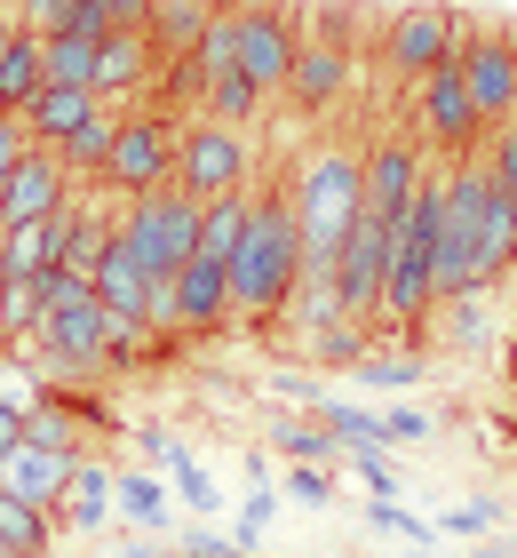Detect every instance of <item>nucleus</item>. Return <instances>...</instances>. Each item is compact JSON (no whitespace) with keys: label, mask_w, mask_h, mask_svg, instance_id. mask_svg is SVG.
Wrapping results in <instances>:
<instances>
[{"label":"nucleus","mask_w":517,"mask_h":558,"mask_svg":"<svg viewBox=\"0 0 517 558\" xmlns=\"http://www.w3.org/2000/svg\"><path fill=\"white\" fill-rule=\"evenodd\" d=\"M223 279H231V319H255V327L279 319V303H287L295 279H303V232H295L287 192H255L247 240H239V256L223 264Z\"/></svg>","instance_id":"obj_1"},{"label":"nucleus","mask_w":517,"mask_h":558,"mask_svg":"<svg viewBox=\"0 0 517 558\" xmlns=\"http://www.w3.org/2000/svg\"><path fill=\"white\" fill-rule=\"evenodd\" d=\"M287 208H295V232H303V271H334V256H343V240L358 223V151L319 144L295 168Z\"/></svg>","instance_id":"obj_2"},{"label":"nucleus","mask_w":517,"mask_h":558,"mask_svg":"<svg viewBox=\"0 0 517 558\" xmlns=\"http://www.w3.org/2000/svg\"><path fill=\"white\" fill-rule=\"evenodd\" d=\"M120 240H127V256L144 264V279H175L192 264V247H199V199L192 192H144V199H127V216H120Z\"/></svg>","instance_id":"obj_3"},{"label":"nucleus","mask_w":517,"mask_h":558,"mask_svg":"<svg viewBox=\"0 0 517 558\" xmlns=\"http://www.w3.org/2000/svg\"><path fill=\"white\" fill-rule=\"evenodd\" d=\"M247 168H255V136L247 129H223V120H192V129H175V192L192 199H231L247 192Z\"/></svg>","instance_id":"obj_4"},{"label":"nucleus","mask_w":517,"mask_h":558,"mask_svg":"<svg viewBox=\"0 0 517 558\" xmlns=\"http://www.w3.org/2000/svg\"><path fill=\"white\" fill-rule=\"evenodd\" d=\"M168 175H175V120L168 112H127L120 136H112V160H103V192L144 199V192H160Z\"/></svg>","instance_id":"obj_5"},{"label":"nucleus","mask_w":517,"mask_h":558,"mask_svg":"<svg viewBox=\"0 0 517 558\" xmlns=\"http://www.w3.org/2000/svg\"><path fill=\"white\" fill-rule=\"evenodd\" d=\"M461 88H470L478 129H502L517 120V33H494V24H461Z\"/></svg>","instance_id":"obj_6"},{"label":"nucleus","mask_w":517,"mask_h":558,"mask_svg":"<svg viewBox=\"0 0 517 558\" xmlns=\"http://www.w3.org/2000/svg\"><path fill=\"white\" fill-rule=\"evenodd\" d=\"M327 279H334V303H343V319H367V327H374V312H382V279H391V223L358 208V223H350V240H343V256H334ZM374 336H382V327H374Z\"/></svg>","instance_id":"obj_7"},{"label":"nucleus","mask_w":517,"mask_h":558,"mask_svg":"<svg viewBox=\"0 0 517 558\" xmlns=\"http://www.w3.org/2000/svg\"><path fill=\"white\" fill-rule=\"evenodd\" d=\"M461 48V16L454 9H398L391 33H382V64H391V81L414 88L422 72H438Z\"/></svg>","instance_id":"obj_8"},{"label":"nucleus","mask_w":517,"mask_h":558,"mask_svg":"<svg viewBox=\"0 0 517 558\" xmlns=\"http://www.w3.org/2000/svg\"><path fill=\"white\" fill-rule=\"evenodd\" d=\"M430 175V151L422 136H382L374 151H358V208L382 216V223H398V208L414 199V184Z\"/></svg>","instance_id":"obj_9"},{"label":"nucleus","mask_w":517,"mask_h":558,"mask_svg":"<svg viewBox=\"0 0 517 558\" xmlns=\"http://www.w3.org/2000/svg\"><path fill=\"white\" fill-rule=\"evenodd\" d=\"M414 112H422V136L438 144V151H470L478 144V112H470V88H461V48L438 72H422V81H414Z\"/></svg>","instance_id":"obj_10"},{"label":"nucleus","mask_w":517,"mask_h":558,"mask_svg":"<svg viewBox=\"0 0 517 558\" xmlns=\"http://www.w3.org/2000/svg\"><path fill=\"white\" fill-rule=\"evenodd\" d=\"M72 199V175L48 144H24V160L9 168V184H0V232H16V223H48Z\"/></svg>","instance_id":"obj_11"},{"label":"nucleus","mask_w":517,"mask_h":558,"mask_svg":"<svg viewBox=\"0 0 517 558\" xmlns=\"http://www.w3.org/2000/svg\"><path fill=\"white\" fill-rule=\"evenodd\" d=\"M295 48H303V33L287 24V9H247V0H239V72H247L263 96L287 88Z\"/></svg>","instance_id":"obj_12"},{"label":"nucleus","mask_w":517,"mask_h":558,"mask_svg":"<svg viewBox=\"0 0 517 558\" xmlns=\"http://www.w3.org/2000/svg\"><path fill=\"white\" fill-rule=\"evenodd\" d=\"M350 72H358L350 48H334V40H303V48H295V64H287V88H279V96H287V105H303V112H327L334 96L350 88Z\"/></svg>","instance_id":"obj_13"},{"label":"nucleus","mask_w":517,"mask_h":558,"mask_svg":"<svg viewBox=\"0 0 517 558\" xmlns=\"http://www.w3.org/2000/svg\"><path fill=\"white\" fill-rule=\"evenodd\" d=\"M81 454H48L33 439H16L9 454H0V495H16V502H40V511H57V495H64V478Z\"/></svg>","instance_id":"obj_14"},{"label":"nucleus","mask_w":517,"mask_h":558,"mask_svg":"<svg viewBox=\"0 0 517 558\" xmlns=\"http://www.w3.org/2000/svg\"><path fill=\"white\" fill-rule=\"evenodd\" d=\"M57 526H72V535H103L112 526V463H96V454H81L57 495Z\"/></svg>","instance_id":"obj_15"},{"label":"nucleus","mask_w":517,"mask_h":558,"mask_svg":"<svg viewBox=\"0 0 517 558\" xmlns=\"http://www.w3.org/2000/svg\"><path fill=\"white\" fill-rule=\"evenodd\" d=\"M144 64H151L144 33H112V40H96V64H88V96H96L103 112H120V96H136V88H144Z\"/></svg>","instance_id":"obj_16"},{"label":"nucleus","mask_w":517,"mask_h":558,"mask_svg":"<svg viewBox=\"0 0 517 558\" xmlns=\"http://www.w3.org/2000/svg\"><path fill=\"white\" fill-rule=\"evenodd\" d=\"M175 319H184V336H216V327L231 319V279L223 264H184L175 271Z\"/></svg>","instance_id":"obj_17"},{"label":"nucleus","mask_w":517,"mask_h":558,"mask_svg":"<svg viewBox=\"0 0 517 558\" xmlns=\"http://www.w3.org/2000/svg\"><path fill=\"white\" fill-rule=\"evenodd\" d=\"M207 16H216V0H151V9H144V48H151V64L192 57V40L207 33Z\"/></svg>","instance_id":"obj_18"},{"label":"nucleus","mask_w":517,"mask_h":558,"mask_svg":"<svg viewBox=\"0 0 517 558\" xmlns=\"http://www.w3.org/2000/svg\"><path fill=\"white\" fill-rule=\"evenodd\" d=\"M96 112H103V105H96L88 88H40V96H33V105H24L16 120H24V136H33V144H48V151H57L64 136H81Z\"/></svg>","instance_id":"obj_19"},{"label":"nucleus","mask_w":517,"mask_h":558,"mask_svg":"<svg viewBox=\"0 0 517 558\" xmlns=\"http://www.w3.org/2000/svg\"><path fill=\"white\" fill-rule=\"evenodd\" d=\"M247 208H255L247 192L199 199V247H192V256H199V264H231V256H239V240H247Z\"/></svg>","instance_id":"obj_20"},{"label":"nucleus","mask_w":517,"mask_h":558,"mask_svg":"<svg viewBox=\"0 0 517 558\" xmlns=\"http://www.w3.org/2000/svg\"><path fill=\"white\" fill-rule=\"evenodd\" d=\"M112 519H127L136 535H160V526H168V478H151V471H112Z\"/></svg>","instance_id":"obj_21"},{"label":"nucleus","mask_w":517,"mask_h":558,"mask_svg":"<svg viewBox=\"0 0 517 558\" xmlns=\"http://www.w3.org/2000/svg\"><path fill=\"white\" fill-rule=\"evenodd\" d=\"M430 319H446V343H454V351H494V288L446 295Z\"/></svg>","instance_id":"obj_22"},{"label":"nucleus","mask_w":517,"mask_h":558,"mask_svg":"<svg viewBox=\"0 0 517 558\" xmlns=\"http://www.w3.org/2000/svg\"><path fill=\"white\" fill-rule=\"evenodd\" d=\"M40 88H48V57H40V40H33V33H16V40H9V57H0V112L16 120Z\"/></svg>","instance_id":"obj_23"},{"label":"nucleus","mask_w":517,"mask_h":558,"mask_svg":"<svg viewBox=\"0 0 517 558\" xmlns=\"http://www.w3.org/2000/svg\"><path fill=\"white\" fill-rule=\"evenodd\" d=\"M112 136H120V112H96L81 136H64V144H57V160H64V175H72V184H103V160H112Z\"/></svg>","instance_id":"obj_24"},{"label":"nucleus","mask_w":517,"mask_h":558,"mask_svg":"<svg viewBox=\"0 0 517 558\" xmlns=\"http://www.w3.org/2000/svg\"><path fill=\"white\" fill-rule=\"evenodd\" d=\"M48 535H57V511L0 495V550H9V558H48Z\"/></svg>","instance_id":"obj_25"},{"label":"nucleus","mask_w":517,"mask_h":558,"mask_svg":"<svg viewBox=\"0 0 517 558\" xmlns=\"http://www.w3.org/2000/svg\"><path fill=\"white\" fill-rule=\"evenodd\" d=\"M144 9H151V0H72V24H64V33H81V40L144 33Z\"/></svg>","instance_id":"obj_26"},{"label":"nucleus","mask_w":517,"mask_h":558,"mask_svg":"<svg viewBox=\"0 0 517 558\" xmlns=\"http://www.w3.org/2000/svg\"><path fill=\"white\" fill-rule=\"evenodd\" d=\"M40 336V279H0V343L24 351Z\"/></svg>","instance_id":"obj_27"},{"label":"nucleus","mask_w":517,"mask_h":558,"mask_svg":"<svg viewBox=\"0 0 517 558\" xmlns=\"http://www.w3.org/2000/svg\"><path fill=\"white\" fill-rule=\"evenodd\" d=\"M263 105H271V96L255 88L247 72H223V81H216V88L199 96V112H207V120H223V129H247V120L263 112Z\"/></svg>","instance_id":"obj_28"},{"label":"nucleus","mask_w":517,"mask_h":558,"mask_svg":"<svg viewBox=\"0 0 517 558\" xmlns=\"http://www.w3.org/2000/svg\"><path fill=\"white\" fill-rule=\"evenodd\" d=\"M303 351H310V375H319V367H358L374 351V327L367 319H334L327 336H310Z\"/></svg>","instance_id":"obj_29"},{"label":"nucleus","mask_w":517,"mask_h":558,"mask_svg":"<svg viewBox=\"0 0 517 558\" xmlns=\"http://www.w3.org/2000/svg\"><path fill=\"white\" fill-rule=\"evenodd\" d=\"M160 478H168L175 495H184V511H199V519H216V511H223V487L199 471V454H192V447H175L168 463H160Z\"/></svg>","instance_id":"obj_30"},{"label":"nucleus","mask_w":517,"mask_h":558,"mask_svg":"<svg viewBox=\"0 0 517 558\" xmlns=\"http://www.w3.org/2000/svg\"><path fill=\"white\" fill-rule=\"evenodd\" d=\"M40 57H48V88H88L96 40H81V33H57V40H40Z\"/></svg>","instance_id":"obj_31"},{"label":"nucleus","mask_w":517,"mask_h":558,"mask_svg":"<svg viewBox=\"0 0 517 558\" xmlns=\"http://www.w3.org/2000/svg\"><path fill=\"white\" fill-rule=\"evenodd\" d=\"M24 439L48 447V454H88V447H81V430H72V408H64V399H40V408L24 415Z\"/></svg>","instance_id":"obj_32"},{"label":"nucleus","mask_w":517,"mask_h":558,"mask_svg":"<svg viewBox=\"0 0 517 558\" xmlns=\"http://www.w3.org/2000/svg\"><path fill=\"white\" fill-rule=\"evenodd\" d=\"M367 526H374V535H398L406 550H438V519H414L398 495L391 502H367Z\"/></svg>","instance_id":"obj_33"},{"label":"nucleus","mask_w":517,"mask_h":558,"mask_svg":"<svg viewBox=\"0 0 517 558\" xmlns=\"http://www.w3.org/2000/svg\"><path fill=\"white\" fill-rule=\"evenodd\" d=\"M279 454H295V463H343V447L319 430V415H295V423H279Z\"/></svg>","instance_id":"obj_34"},{"label":"nucleus","mask_w":517,"mask_h":558,"mask_svg":"<svg viewBox=\"0 0 517 558\" xmlns=\"http://www.w3.org/2000/svg\"><path fill=\"white\" fill-rule=\"evenodd\" d=\"M271 519H279V502H271V487H247V502H239V519H231V535H223V543L255 558V543L271 535Z\"/></svg>","instance_id":"obj_35"},{"label":"nucleus","mask_w":517,"mask_h":558,"mask_svg":"<svg viewBox=\"0 0 517 558\" xmlns=\"http://www.w3.org/2000/svg\"><path fill=\"white\" fill-rule=\"evenodd\" d=\"M350 463V478L367 487V502H391L398 495V463H391V447H358V454H343Z\"/></svg>","instance_id":"obj_36"},{"label":"nucleus","mask_w":517,"mask_h":558,"mask_svg":"<svg viewBox=\"0 0 517 558\" xmlns=\"http://www.w3.org/2000/svg\"><path fill=\"white\" fill-rule=\"evenodd\" d=\"M494 526H502V502H461V511L438 519V535H454V543H494Z\"/></svg>","instance_id":"obj_37"},{"label":"nucleus","mask_w":517,"mask_h":558,"mask_svg":"<svg viewBox=\"0 0 517 558\" xmlns=\"http://www.w3.org/2000/svg\"><path fill=\"white\" fill-rule=\"evenodd\" d=\"M9 24H16V33H33V40H57L72 24V0H9Z\"/></svg>","instance_id":"obj_38"},{"label":"nucleus","mask_w":517,"mask_h":558,"mask_svg":"<svg viewBox=\"0 0 517 558\" xmlns=\"http://www.w3.org/2000/svg\"><path fill=\"white\" fill-rule=\"evenodd\" d=\"M40 399H48V384H40V375H33V367H24V360H16V351H9V360H0V408H16V415H33V408H40Z\"/></svg>","instance_id":"obj_39"},{"label":"nucleus","mask_w":517,"mask_h":558,"mask_svg":"<svg viewBox=\"0 0 517 558\" xmlns=\"http://www.w3.org/2000/svg\"><path fill=\"white\" fill-rule=\"evenodd\" d=\"M350 375H358L367 391H414V384H422V360H374V351H367Z\"/></svg>","instance_id":"obj_40"},{"label":"nucleus","mask_w":517,"mask_h":558,"mask_svg":"<svg viewBox=\"0 0 517 558\" xmlns=\"http://www.w3.org/2000/svg\"><path fill=\"white\" fill-rule=\"evenodd\" d=\"M374 423H382V447H414V439H430V415H422V408H391V415L374 408Z\"/></svg>","instance_id":"obj_41"},{"label":"nucleus","mask_w":517,"mask_h":558,"mask_svg":"<svg viewBox=\"0 0 517 558\" xmlns=\"http://www.w3.org/2000/svg\"><path fill=\"white\" fill-rule=\"evenodd\" d=\"M287 495H295V502H310V511H319V502L334 495V478H327L319 463H295V471H287Z\"/></svg>","instance_id":"obj_42"},{"label":"nucleus","mask_w":517,"mask_h":558,"mask_svg":"<svg viewBox=\"0 0 517 558\" xmlns=\"http://www.w3.org/2000/svg\"><path fill=\"white\" fill-rule=\"evenodd\" d=\"M271 391L295 399V408H319V375H295V367H287V375H271Z\"/></svg>","instance_id":"obj_43"},{"label":"nucleus","mask_w":517,"mask_h":558,"mask_svg":"<svg viewBox=\"0 0 517 558\" xmlns=\"http://www.w3.org/2000/svg\"><path fill=\"white\" fill-rule=\"evenodd\" d=\"M175 558H247V550H231L223 535H184V543H175Z\"/></svg>","instance_id":"obj_44"},{"label":"nucleus","mask_w":517,"mask_h":558,"mask_svg":"<svg viewBox=\"0 0 517 558\" xmlns=\"http://www.w3.org/2000/svg\"><path fill=\"white\" fill-rule=\"evenodd\" d=\"M112 558H175V550H168V543H151V535H136V543H120Z\"/></svg>","instance_id":"obj_45"},{"label":"nucleus","mask_w":517,"mask_h":558,"mask_svg":"<svg viewBox=\"0 0 517 558\" xmlns=\"http://www.w3.org/2000/svg\"><path fill=\"white\" fill-rule=\"evenodd\" d=\"M16 439H24V415H16V408H0V454H9Z\"/></svg>","instance_id":"obj_46"},{"label":"nucleus","mask_w":517,"mask_h":558,"mask_svg":"<svg viewBox=\"0 0 517 558\" xmlns=\"http://www.w3.org/2000/svg\"><path fill=\"white\" fill-rule=\"evenodd\" d=\"M470 558H517V543H478Z\"/></svg>","instance_id":"obj_47"},{"label":"nucleus","mask_w":517,"mask_h":558,"mask_svg":"<svg viewBox=\"0 0 517 558\" xmlns=\"http://www.w3.org/2000/svg\"><path fill=\"white\" fill-rule=\"evenodd\" d=\"M9 40H16V24H9V9H0V57H9Z\"/></svg>","instance_id":"obj_48"},{"label":"nucleus","mask_w":517,"mask_h":558,"mask_svg":"<svg viewBox=\"0 0 517 558\" xmlns=\"http://www.w3.org/2000/svg\"><path fill=\"white\" fill-rule=\"evenodd\" d=\"M406 558H446V550H406Z\"/></svg>","instance_id":"obj_49"},{"label":"nucleus","mask_w":517,"mask_h":558,"mask_svg":"<svg viewBox=\"0 0 517 558\" xmlns=\"http://www.w3.org/2000/svg\"><path fill=\"white\" fill-rule=\"evenodd\" d=\"M0 360H9V343H0Z\"/></svg>","instance_id":"obj_50"}]
</instances>
